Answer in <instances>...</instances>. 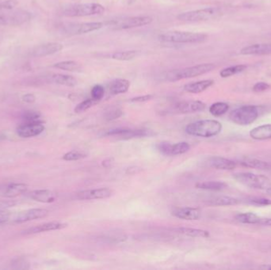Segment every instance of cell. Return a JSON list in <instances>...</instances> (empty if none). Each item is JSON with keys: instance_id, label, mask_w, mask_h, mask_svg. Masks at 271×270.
<instances>
[{"instance_id": "obj_8", "label": "cell", "mask_w": 271, "mask_h": 270, "mask_svg": "<svg viewBox=\"0 0 271 270\" xmlns=\"http://www.w3.org/2000/svg\"><path fill=\"white\" fill-rule=\"evenodd\" d=\"M218 14H220L218 8L207 7L180 13L177 16V18L180 21L185 22H198L212 19Z\"/></svg>"}, {"instance_id": "obj_50", "label": "cell", "mask_w": 271, "mask_h": 270, "mask_svg": "<svg viewBox=\"0 0 271 270\" xmlns=\"http://www.w3.org/2000/svg\"><path fill=\"white\" fill-rule=\"evenodd\" d=\"M260 225H262V226H271V218H264V217H262Z\"/></svg>"}, {"instance_id": "obj_47", "label": "cell", "mask_w": 271, "mask_h": 270, "mask_svg": "<svg viewBox=\"0 0 271 270\" xmlns=\"http://www.w3.org/2000/svg\"><path fill=\"white\" fill-rule=\"evenodd\" d=\"M10 218V213L8 211H0V225L8 222Z\"/></svg>"}, {"instance_id": "obj_39", "label": "cell", "mask_w": 271, "mask_h": 270, "mask_svg": "<svg viewBox=\"0 0 271 270\" xmlns=\"http://www.w3.org/2000/svg\"><path fill=\"white\" fill-rule=\"evenodd\" d=\"M92 98L100 102L104 98L105 94V89L102 85H96L92 89Z\"/></svg>"}, {"instance_id": "obj_45", "label": "cell", "mask_w": 271, "mask_h": 270, "mask_svg": "<svg viewBox=\"0 0 271 270\" xmlns=\"http://www.w3.org/2000/svg\"><path fill=\"white\" fill-rule=\"evenodd\" d=\"M0 25H12L10 13L0 14Z\"/></svg>"}, {"instance_id": "obj_2", "label": "cell", "mask_w": 271, "mask_h": 270, "mask_svg": "<svg viewBox=\"0 0 271 270\" xmlns=\"http://www.w3.org/2000/svg\"><path fill=\"white\" fill-rule=\"evenodd\" d=\"M214 63H200L192 67H184L181 69L172 70L166 73V79L169 82H176L184 79H190L200 76L215 69Z\"/></svg>"}, {"instance_id": "obj_40", "label": "cell", "mask_w": 271, "mask_h": 270, "mask_svg": "<svg viewBox=\"0 0 271 270\" xmlns=\"http://www.w3.org/2000/svg\"><path fill=\"white\" fill-rule=\"evenodd\" d=\"M172 147H173V144H170V143L161 142L157 145V149L162 155H166V156H170V155H172Z\"/></svg>"}, {"instance_id": "obj_51", "label": "cell", "mask_w": 271, "mask_h": 270, "mask_svg": "<svg viewBox=\"0 0 271 270\" xmlns=\"http://www.w3.org/2000/svg\"><path fill=\"white\" fill-rule=\"evenodd\" d=\"M266 194H268V195L270 196L271 197V186H270L269 188L266 189Z\"/></svg>"}, {"instance_id": "obj_12", "label": "cell", "mask_w": 271, "mask_h": 270, "mask_svg": "<svg viewBox=\"0 0 271 270\" xmlns=\"http://www.w3.org/2000/svg\"><path fill=\"white\" fill-rule=\"evenodd\" d=\"M48 215V210L44 209H32L17 213L13 219V222L16 224H22L35 221L38 219L44 218Z\"/></svg>"}, {"instance_id": "obj_6", "label": "cell", "mask_w": 271, "mask_h": 270, "mask_svg": "<svg viewBox=\"0 0 271 270\" xmlns=\"http://www.w3.org/2000/svg\"><path fill=\"white\" fill-rule=\"evenodd\" d=\"M237 182L252 189L266 190L271 186V180L268 177L252 173H237L233 175Z\"/></svg>"}, {"instance_id": "obj_49", "label": "cell", "mask_w": 271, "mask_h": 270, "mask_svg": "<svg viewBox=\"0 0 271 270\" xmlns=\"http://www.w3.org/2000/svg\"><path fill=\"white\" fill-rule=\"evenodd\" d=\"M142 169L140 168V167H132L127 169L126 174H127V175H136V174H139V173L142 172Z\"/></svg>"}, {"instance_id": "obj_35", "label": "cell", "mask_w": 271, "mask_h": 270, "mask_svg": "<svg viewBox=\"0 0 271 270\" xmlns=\"http://www.w3.org/2000/svg\"><path fill=\"white\" fill-rule=\"evenodd\" d=\"M98 101L94 100V98H88V99L84 100L80 103H78L76 108H74V111L76 113H81L84 112L86 111L88 109L92 108V106H96L98 103Z\"/></svg>"}, {"instance_id": "obj_38", "label": "cell", "mask_w": 271, "mask_h": 270, "mask_svg": "<svg viewBox=\"0 0 271 270\" xmlns=\"http://www.w3.org/2000/svg\"><path fill=\"white\" fill-rule=\"evenodd\" d=\"M23 122H36V121H42L40 120V114L38 112L26 111L24 113L22 116Z\"/></svg>"}, {"instance_id": "obj_9", "label": "cell", "mask_w": 271, "mask_h": 270, "mask_svg": "<svg viewBox=\"0 0 271 270\" xmlns=\"http://www.w3.org/2000/svg\"><path fill=\"white\" fill-rule=\"evenodd\" d=\"M104 24L101 21L93 22H72L65 23L62 25L60 30L67 35H80L98 30L104 27Z\"/></svg>"}, {"instance_id": "obj_33", "label": "cell", "mask_w": 271, "mask_h": 270, "mask_svg": "<svg viewBox=\"0 0 271 270\" xmlns=\"http://www.w3.org/2000/svg\"><path fill=\"white\" fill-rule=\"evenodd\" d=\"M230 106L226 102H216L210 106V113L214 117H220L227 113Z\"/></svg>"}, {"instance_id": "obj_41", "label": "cell", "mask_w": 271, "mask_h": 270, "mask_svg": "<svg viewBox=\"0 0 271 270\" xmlns=\"http://www.w3.org/2000/svg\"><path fill=\"white\" fill-rule=\"evenodd\" d=\"M122 115V111L118 108H111L109 110H107L105 114L106 119L107 121H112L120 117Z\"/></svg>"}, {"instance_id": "obj_25", "label": "cell", "mask_w": 271, "mask_h": 270, "mask_svg": "<svg viewBox=\"0 0 271 270\" xmlns=\"http://www.w3.org/2000/svg\"><path fill=\"white\" fill-rule=\"evenodd\" d=\"M28 190V186L24 183H12L6 186L4 194L6 198H16L22 194H25Z\"/></svg>"}, {"instance_id": "obj_10", "label": "cell", "mask_w": 271, "mask_h": 270, "mask_svg": "<svg viewBox=\"0 0 271 270\" xmlns=\"http://www.w3.org/2000/svg\"><path fill=\"white\" fill-rule=\"evenodd\" d=\"M151 131L144 129H130L126 128H116L110 129L106 132L104 136H115L122 140H130V139L140 138L151 135Z\"/></svg>"}, {"instance_id": "obj_3", "label": "cell", "mask_w": 271, "mask_h": 270, "mask_svg": "<svg viewBox=\"0 0 271 270\" xmlns=\"http://www.w3.org/2000/svg\"><path fill=\"white\" fill-rule=\"evenodd\" d=\"M158 38L164 42L196 44V43L204 42L207 39V35L204 33H192V32H185V31H172V32L162 33Z\"/></svg>"}, {"instance_id": "obj_31", "label": "cell", "mask_w": 271, "mask_h": 270, "mask_svg": "<svg viewBox=\"0 0 271 270\" xmlns=\"http://www.w3.org/2000/svg\"><path fill=\"white\" fill-rule=\"evenodd\" d=\"M138 56V51L130 50V51H119V52H114L111 58L116 60H120V61H128V60L135 59Z\"/></svg>"}, {"instance_id": "obj_21", "label": "cell", "mask_w": 271, "mask_h": 270, "mask_svg": "<svg viewBox=\"0 0 271 270\" xmlns=\"http://www.w3.org/2000/svg\"><path fill=\"white\" fill-rule=\"evenodd\" d=\"M212 79H206V80L198 81V82H190L184 86V89L186 92L190 94H200L204 90L210 88L214 84Z\"/></svg>"}, {"instance_id": "obj_24", "label": "cell", "mask_w": 271, "mask_h": 270, "mask_svg": "<svg viewBox=\"0 0 271 270\" xmlns=\"http://www.w3.org/2000/svg\"><path fill=\"white\" fill-rule=\"evenodd\" d=\"M130 81L124 79H118L113 81L110 85V92L113 95L124 94L130 89Z\"/></svg>"}, {"instance_id": "obj_37", "label": "cell", "mask_w": 271, "mask_h": 270, "mask_svg": "<svg viewBox=\"0 0 271 270\" xmlns=\"http://www.w3.org/2000/svg\"><path fill=\"white\" fill-rule=\"evenodd\" d=\"M86 157V155L84 152L78 151H72L68 152L63 156L64 160L65 161H77Z\"/></svg>"}, {"instance_id": "obj_22", "label": "cell", "mask_w": 271, "mask_h": 270, "mask_svg": "<svg viewBox=\"0 0 271 270\" xmlns=\"http://www.w3.org/2000/svg\"><path fill=\"white\" fill-rule=\"evenodd\" d=\"M48 80L54 82L56 84L62 85V86L74 87L78 84L77 79L72 75H64V74H52L48 77Z\"/></svg>"}, {"instance_id": "obj_23", "label": "cell", "mask_w": 271, "mask_h": 270, "mask_svg": "<svg viewBox=\"0 0 271 270\" xmlns=\"http://www.w3.org/2000/svg\"><path fill=\"white\" fill-rule=\"evenodd\" d=\"M250 136L252 139L257 140L271 139V124L256 127L250 131Z\"/></svg>"}, {"instance_id": "obj_17", "label": "cell", "mask_w": 271, "mask_h": 270, "mask_svg": "<svg viewBox=\"0 0 271 270\" xmlns=\"http://www.w3.org/2000/svg\"><path fill=\"white\" fill-rule=\"evenodd\" d=\"M67 224L62 222H56V221H54V222L44 223V224H39V225H36V226L34 227V228H29V229L24 231V232H22V234H38V233L50 232V231L62 230V229L67 228Z\"/></svg>"}, {"instance_id": "obj_16", "label": "cell", "mask_w": 271, "mask_h": 270, "mask_svg": "<svg viewBox=\"0 0 271 270\" xmlns=\"http://www.w3.org/2000/svg\"><path fill=\"white\" fill-rule=\"evenodd\" d=\"M172 213L174 217L185 221H198L202 217V211L198 208H174Z\"/></svg>"}, {"instance_id": "obj_34", "label": "cell", "mask_w": 271, "mask_h": 270, "mask_svg": "<svg viewBox=\"0 0 271 270\" xmlns=\"http://www.w3.org/2000/svg\"><path fill=\"white\" fill-rule=\"evenodd\" d=\"M246 68V65L241 64V65L232 66V67H226L220 72V75L222 78H228V77L236 75L238 73L242 72Z\"/></svg>"}, {"instance_id": "obj_32", "label": "cell", "mask_w": 271, "mask_h": 270, "mask_svg": "<svg viewBox=\"0 0 271 270\" xmlns=\"http://www.w3.org/2000/svg\"><path fill=\"white\" fill-rule=\"evenodd\" d=\"M241 164L250 168L260 169V170H268L271 166L266 162L261 161L256 159H246L241 162Z\"/></svg>"}, {"instance_id": "obj_20", "label": "cell", "mask_w": 271, "mask_h": 270, "mask_svg": "<svg viewBox=\"0 0 271 270\" xmlns=\"http://www.w3.org/2000/svg\"><path fill=\"white\" fill-rule=\"evenodd\" d=\"M208 163L214 168L224 171H232L236 167V163L235 162L219 156L210 158Z\"/></svg>"}, {"instance_id": "obj_15", "label": "cell", "mask_w": 271, "mask_h": 270, "mask_svg": "<svg viewBox=\"0 0 271 270\" xmlns=\"http://www.w3.org/2000/svg\"><path fill=\"white\" fill-rule=\"evenodd\" d=\"M206 107V105L200 101H188V102H178L174 106L176 113H198L203 111Z\"/></svg>"}, {"instance_id": "obj_44", "label": "cell", "mask_w": 271, "mask_h": 270, "mask_svg": "<svg viewBox=\"0 0 271 270\" xmlns=\"http://www.w3.org/2000/svg\"><path fill=\"white\" fill-rule=\"evenodd\" d=\"M270 88V86L268 83H266V82H257V83L253 86V91L256 93L264 92L266 90H269Z\"/></svg>"}, {"instance_id": "obj_46", "label": "cell", "mask_w": 271, "mask_h": 270, "mask_svg": "<svg viewBox=\"0 0 271 270\" xmlns=\"http://www.w3.org/2000/svg\"><path fill=\"white\" fill-rule=\"evenodd\" d=\"M153 98L152 95H143V96H138V97H135V98H132L130 99V102H146L151 100Z\"/></svg>"}, {"instance_id": "obj_36", "label": "cell", "mask_w": 271, "mask_h": 270, "mask_svg": "<svg viewBox=\"0 0 271 270\" xmlns=\"http://www.w3.org/2000/svg\"><path fill=\"white\" fill-rule=\"evenodd\" d=\"M190 146L186 142H180L177 144H173L172 147V155H182L189 152Z\"/></svg>"}, {"instance_id": "obj_26", "label": "cell", "mask_w": 271, "mask_h": 270, "mask_svg": "<svg viewBox=\"0 0 271 270\" xmlns=\"http://www.w3.org/2000/svg\"><path fill=\"white\" fill-rule=\"evenodd\" d=\"M172 231L176 233H178V234L184 235V236H190V237H210V232L207 231L200 230V229H195V228H177L172 229Z\"/></svg>"}, {"instance_id": "obj_14", "label": "cell", "mask_w": 271, "mask_h": 270, "mask_svg": "<svg viewBox=\"0 0 271 270\" xmlns=\"http://www.w3.org/2000/svg\"><path fill=\"white\" fill-rule=\"evenodd\" d=\"M62 49H63V45L60 43H46V44L35 47L31 51L30 54L32 57H43V56H50L52 54L58 53Z\"/></svg>"}, {"instance_id": "obj_4", "label": "cell", "mask_w": 271, "mask_h": 270, "mask_svg": "<svg viewBox=\"0 0 271 270\" xmlns=\"http://www.w3.org/2000/svg\"><path fill=\"white\" fill-rule=\"evenodd\" d=\"M105 12V8L98 3L72 4L64 7L62 15L65 17H86V16L98 15Z\"/></svg>"}, {"instance_id": "obj_19", "label": "cell", "mask_w": 271, "mask_h": 270, "mask_svg": "<svg viewBox=\"0 0 271 270\" xmlns=\"http://www.w3.org/2000/svg\"><path fill=\"white\" fill-rule=\"evenodd\" d=\"M242 55H270L271 54V44H254L242 48Z\"/></svg>"}, {"instance_id": "obj_5", "label": "cell", "mask_w": 271, "mask_h": 270, "mask_svg": "<svg viewBox=\"0 0 271 270\" xmlns=\"http://www.w3.org/2000/svg\"><path fill=\"white\" fill-rule=\"evenodd\" d=\"M258 107L254 106H244L234 109L230 113V120L238 125H249L258 118Z\"/></svg>"}, {"instance_id": "obj_43", "label": "cell", "mask_w": 271, "mask_h": 270, "mask_svg": "<svg viewBox=\"0 0 271 270\" xmlns=\"http://www.w3.org/2000/svg\"><path fill=\"white\" fill-rule=\"evenodd\" d=\"M249 202L252 205H258V206H266L271 205V201L262 198H253L249 200Z\"/></svg>"}, {"instance_id": "obj_27", "label": "cell", "mask_w": 271, "mask_h": 270, "mask_svg": "<svg viewBox=\"0 0 271 270\" xmlns=\"http://www.w3.org/2000/svg\"><path fill=\"white\" fill-rule=\"evenodd\" d=\"M240 203V200L236 198L226 197V196H220V197H215L212 199L208 200V205L211 206H230V205H236Z\"/></svg>"}, {"instance_id": "obj_42", "label": "cell", "mask_w": 271, "mask_h": 270, "mask_svg": "<svg viewBox=\"0 0 271 270\" xmlns=\"http://www.w3.org/2000/svg\"><path fill=\"white\" fill-rule=\"evenodd\" d=\"M18 5L17 0H6L0 3V10H10Z\"/></svg>"}, {"instance_id": "obj_28", "label": "cell", "mask_w": 271, "mask_h": 270, "mask_svg": "<svg viewBox=\"0 0 271 270\" xmlns=\"http://www.w3.org/2000/svg\"><path fill=\"white\" fill-rule=\"evenodd\" d=\"M195 186L196 188L200 189V190L222 191L227 187V185L224 182L210 181V182H198Z\"/></svg>"}, {"instance_id": "obj_52", "label": "cell", "mask_w": 271, "mask_h": 270, "mask_svg": "<svg viewBox=\"0 0 271 270\" xmlns=\"http://www.w3.org/2000/svg\"><path fill=\"white\" fill-rule=\"evenodd\" d=\"M260 268L265 269V270H271V266H262V267H260Z\"/></svg>"}, {"instance_id": "obj_29", "label": "cell", "mask_w": 271, "mask_h": 270, "mask_svg": "<svg viewBox=\"0 0 271 270\" xmlns=\"http://www.w3.org/2000/svg\"><path fill=\"white\" fill-rule=\"evenodd\" d=\"M54 67L58 69L64 70V71H72V72H76V71H82V66L80 63H77L74 60H66V61L59 62L54 64Z\"/></svg>"}, {"instance_id": "obj_30", "label": "cell", "mask_w": 271, "mask_h": 270, "mask_svg": "<svg viewBox=\"0 0 271 270\" xmlns=\"http://www.w3.org/2000/svg\"><path fill=\"white\" fill-rule=\"evenodd\" d=\"M261 217L252 213H241L236 217L237 221L242 224H260Z\"/></svg>"}, {"instance_id": "obj_1", "label": "cell", "mask_w": 271, "mask_h": 270, "mask_svg": "<svg viewBox=\"0 0 271 270\" xmlns=\"http://www.w3.org/2000/svg\"><path fill=\"white\" fill-rule=\"evenodd\" d=\"M222 123L215 120H202L190 123L186 127V132L190 136L210 138L222 132Z\"/></svg>"}, {"instance_id": "obj_18", "label": "cell", "mask_w": 271, "mask_h": 270, "mask_svg": "<svg viewBox=\"0 0 271 270\" xmlns=\"http://www.w3.org/2000/svg\"><path fill=\"white\" fill-rule=\"evenodd\" d=\"M30 198L40 203H54L58 200V194L50 190H34L30 194Z\"/></svg>"}, {"instance_id": "obj_48", "label": "cell", "mask_w": 271, "mask_h": 270, "mask_svg": "<svg viewBox=\"0 0 271 270\" xmlns=\"http://www.w3.org/2000/svg\"><path fill=\"white\" fill-rule=\"evenodd\" d=\"M22 101L26 103H34L36 101V98L32 94H26L22 96Z\"/></svg>"}, {"instance_id": "obj_11", "label": "cell", "mask_w": 271, "mask_h": 270, "mask_svg": "<svg viewBox=\"0 0 271 270\" xmlns=\"http://www.w3.org/2000/svg\"><path fill=\"white\" fill-rule=\"evenodd\" d=\"M44 125L42 121L23 122L17 128V134L22 138H30L38 136L44 132Z\"/></svg>"}, {"instance_id": "obj_13", "label": "cell", "mask_w": 271, "mask_h": 270, "mask_svg": "<svg viewBox=\"0 0 271 270\" xmlns=\"http://www.w3.org/2000/svg\"><path fill=\"white\" fill-rule=\"evenodd\" d=\"M112 194H113V191L110 189L100 188L78 192L76 194V197L78 200L90 201V200L106 199V198H110Z\"/></svg>"}, {"instance_id": "obj_7", "label": "cell", "mask_w": 271, "mask_h": 270, "mask_svg": "<svg viewBox=\"0 0 271 270\" xmlns=\"http://www.w3.org/2000/svg\"><path fill=\"white\" fill-rule=\"evenodd\" d=\"M152 17L150 16H136V17H124L122 19L110 21L109 25L114 30H124L138 27L144 26L152 22Z\"/></svg>"}]
</instances>
